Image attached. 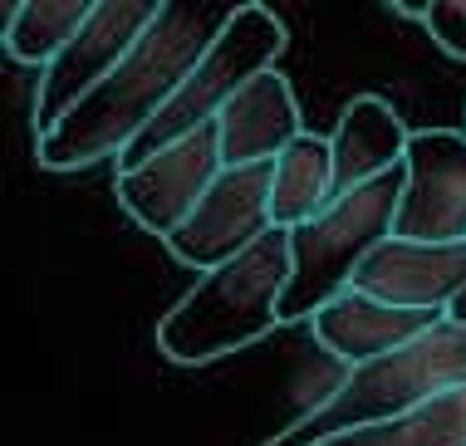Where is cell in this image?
Listing matches in <instances>:
<instances>
[{
	"label": "cell",
	"mask_w": 466,
	"mask_h": 446,
	"mask_svg": "<svg viewBox=\"0 0 466 446\" xmlns=\"http://www.w3.org/2000/svg\"><path fill=\"white\" fill-rule=\"evenodd\" d=\"M236 5H157L153 25L137 45L113 64L49 133L40 137V167L79 172L104 157H123V147L162 113L192 64L211 49Z\"/></svg>",
	"instance_id": "6da1fadb"
},
{
	"label": "cell",
	"mask_w": 466,
	"mask_h": 446,
	"mask_svg": "<svg viewBox=\"0 0 466 446\" xmlns=\"http://www.w3.org/2000/svg\"><path fill=\"white\" fill-rule=\"evenodd\" d=\"M289 279V236L270 226L256 246L217 265L162 314L157 349L172 363H217L280 329V295Z\"/></svg>",
	"instance_id": "7a4b0ae2"
},
{
	"label": "cell",
	"mask_w": 466,
	"mask_h": 446,
	"mask_svg": "<svg viewBox=\"0 0 466 446\" xmlns=\"http://www.w3.org/2000/svg\"><path fill=\"white\" fill-rule=\"evenodd\" d=\"M451 388H466V329L442 319V324H432L427 334L402 343V349L349 368V378L329 398L266 446H314L354 427L398 422V417L418 412V407H427Z\"/></svg>",
	"instance_id": "3957f363"
},
{
	"label": "cell",
	"mask_w": 466,
	"mask_h": 446,
	"mask_svg": "<svg viewBox=\"0 0 466 446\" xmlns=\"http://www.w3.org/2000/svg\"><path fill=\"white\" fill-rule=\"evenodd\" d=\"M408 172L393 167L373 182H363L344 197H334L314 221L295 226L289 236V279L280 295V324L314 319L334 295H344L354 270L378 240L393 236V216Z\"/></svg>",
	"instance_id": "277c9868"
},
{
	"label": "cell",
	"mask_w": 466,
	"mask_h": 446,
	"mask_svg": "<svg viewBox=\"0 0 466 446\" xmlns=\"http://www.w3.org/2000/svg\"><path fill=\"white\" fill-rule=\"evenodd\" d=\"M285 55V25L270 15L266 5H236L231 20L221 25V35L211 40V49L192 64V74L177 84V94L162 104V113L143 133L123 147L118 172L147 162L153 152H162L167 143L197 133L201 123H217V113L231 104L256 74L275 69V59Z\"/></svg>",
	"instance_id": "5b68a950"
},
{
	"label": "cell",
	"mask_w": 466,
	"mask_h": 446,
	"mask_svg": "<svg viewBox=\"0 0 466 446\" xmlns=\"http://www.w3.org/2000/svg\"><path fill=\"white\" fill-rule=\"evenodd\" d=\"M153 15H157V0H98L89 20L79 25V35L45 64L40 88H35V133L45 137L98 79H108L113 64L153 25Z\"/></svg>",
	"instance_id": "8992f818"
},
{
	"label": "cell",
	"mask_w": 466,
	"mask_h": 446,
	"mask_svg": "<svg viewBox=\"0 0 466 446\" xmlns=\"http://www.w3.org/2000/svg\"><path fill=\"white\" fill-rule=\"evenodd\" d=\"M402 172H408V182L398 197L393 236L418 240V246L466 240V133L457 127L408 133Z\"/></svg>",
	"instance_id": "52a82bcc"
},
{
	"label": "cell",
	"mask_w": 466,
	"mask_h": 446,
	"mask_svg": "<svg viewBox=\"0 0 466 446\" xmlns=\"http://www.w3.org/2000/svg\"><path fill=\"white\" fill-rule=\"evenodd\" d=\"M270 231V162L221 167L192 216L167 236V250L192 270H217Z\"/></svg>",
	"instance_id": "ba28073f"
},
{
	"label": "cell",
	"mask_w": 466,
	"mask_h": 446,
	"mask_svg": "<svg viewBox=\"0 0 466 446\" xmlns=\"http://www.w3.org/2000/svg\"><path fill=\"white\" fill-rule=\"evenodd\" d=\"M221 172V147H217V123H201L197 133L167 143L147 162L118 172V201L123 211L143 226L147 236L167 240L177 226L192 216V207L207 197V187Z\"/></svg>",
	"instance_id": "9c48e42d"
},
{
	"label": "cell",
	"mask_w": 466,
	"mask_h": 446,
	"mask_svg": "<svg viewBox=\"0 0 466 446\" xmlns=\"http://www.w3.org/2000/svg\"><path fill=\"white\" fill-rule=\"evenodd\" d=\"M349 289H359V295H369L378 304H393V309L447 314V304L466 289V240L418 246V240L388 236L363 255Z\"/></svg>",
	"instance_id": "30bf717a"
},
{
	"label": "cell",
	"mask_w": 466,
	"mask_h": 446,
	"mask_svg": "<svg viewBox=\"0 0 466 446\" xmlns=\"http://www.w3.org/2000/svg\"><path fill=\"white\" fill-rule=\"evenodd\" d=\"M299 133H305V127H299L295 88H289V79L280 69H266L217 113L221 167H256V162H275Z\"/></svg>",
	"instance_id": "8fae6325"
},
{
	"label": "cell",
	"mask_w": 466,
	"mask_h": 446,
	"mask_svg": "<svg viewBox=\"0 0 466 446\" xmlns=\"http://www.w3.org/2000/svg\"><path fill=\"white\" fill-rule=\"evenodd\" d=\"M432 324H442V314L393 309V304H378L369 295H359V289L334 295L319 314L309 319L319 349L334 353V359H344L349 368L383 359V353H393V349H402V343H412L418 334H427Z\"/></svg>",
	"instance_id": "7c38bea8"
},
{
	"label": "cell",
	"mask_w": 466,
	"mask_h": 446,
	"mask_svg": "<svg viewBox=\"0 0 466 446\" xmlns=\"http://www.w3.org/2000/svg\"><path fill=\"white\" fill-rule=\"evenodd\" d=\"M402 152H408V123L398 118V108L383 104L378 94L349 98V108L339 113V123L329 133L334 197L402 167Z\"/></svg>",
	"instance_id": "4fadbf2b"
},
{
	"label": "cell",
	"mask_w": 466,
	"mask_h": 446,
	"mask_svg": "<svg viewBox=\"0 0 466 446\" xmlns=\"http://www.w3.org/2000/svg\"><path fill=\"white\" fill-rule=\"evenodd\" d=\"M334 201V162H329V137L299 133L280 157L270 162V226L295 231L314 221Z\"/></svg>",
	"instance_id": "5bb4252c"
},
{
	"label": "cell",
	"mask_w": 466,
	"mask_h": 446,
	"mask_svg": "<svg viewBox=\"0 0 466 446\" xmlns=\"http://www.w3.org/2000/svg\"><path fill=\"white\" fill-rule=\"evenodd\" d=\"M314 446H466V388H451L398 422H373Z\"/></svg>",
	"instance_id": "9a60e30c"
},
{
	"label": "cell",
	"mask_w": 466,
	"mask_h": 446,
	"mask_svg": "<svg viewBox=\"0 0 466 446\" xmlns=\"http://www.w3.org/2000/svg\"><path fill=\"white\" fill-rule=\"evenodd\" d=\"M89 10H94V0H20V15H15V30H10L5 49L20 64H40L45 69L79 35Z\"/></svg>",
	"instance_id": "2e32d148"
},
{
	"label": "cell",
	"mask_w": 466,
	"mask_h": 446,
	"mask_svg": "<svg viewBox=\"0 0 466 446\" xmlns=\"http://www.w3.org/2000/svg\"><path fill=\"white\" fill-rule=\"evenodd\" d=\"M418 25L447 49L451 59H466V0H437V5H422Z\"/></svg>",
	"instance_id": "e0dca14e"
},
{
	"label": "cell",
	"mask_w": 466,
	"mask_h": 446,
	"mask_svg": "<svg viewBox=\"0 0 466 446\" xmlns=\"http://www.w3.org/2000/svg\"><path fill=\"white\" fill-rule=\"evenodd\" d=\"M15 15H20V0H0V45L10 40V30H15Z\"/></svg>",
	"instance_id": "ac0fdd59"
},
{
	"label": "cell",
	"mask_w": 466,
	"mask_h": 446,
	"mask_svg": "<svg viewBox=\"0 0 466 446\" xmlns=\"http://www.w3.org/2000/svg\"><path fill=\"white\" fill-rule=\"evenodd\" d=\"M442 319H451V324H461V329H466V289L447 304V314H442Z\"/></svg>",
	"instance_id": "d6986e66"
}]
</instances>
